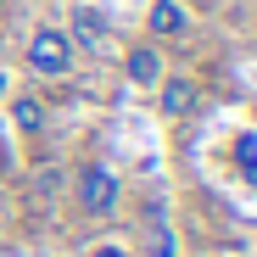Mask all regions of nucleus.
I'll list each match as a JSON object with an SVG mask.
<instances>
[{
    "mask_svg": "<svg viewBox=\"0 0 257 257\" xmlns=\"http://www.w3.org/2000/svg\"><path fill=\"white\" fill-rule=\"evenodd\" d=\"M67 185H73V207L84 212V218H112L117 201H123V179H117V168H106V162H84Z\"/></svg>",
    "mask_w": 257,
    "mask_h": 257,
    "instance_id": "nucleus-1",
    "label": "nucleus"
},
{
    "mask_svg": "<svg viewBox=\"0 0 257 257\" xmlns=\"http://www.w3.org/2000/svg\"><path fill=\"white\" fill-rule=\"evenodd\" d=\"M67 45L73 51H90V56H112V45H117V39H112V17L101 12V6H90V0H78V6L67 12Z\"/></svg>",
    "mask_w": 257,
    "mask_h": 257,
    "instance_id": "nucleus-2",
    "label": "nucleus"
},
{
    "mask_svg": "<svg viewBox=\"0 0 257 257\" xmlns=\"http://www.w3.org/2000/svg\"><path fill=\"white\" fill-rule=\"evenodd\" d=\"M73 45H67V34L56 28V23H45V28H34L28 34V73H39V78H67L73 73Z\"/></svg>",
    "mask_w": 257,
    "mask_h": 257,
    "instance_id": "nucleus-3",
    "label": "nucleus"
},
{
    "mask_svg": "<svg viewBox=\"0 0 257 257\" xmlns=\"http://www.w3.org/2000/svg\"><path fill=\"white\" fill-rule=\"evenodd\" d=\"M196 95H201V90H196L190 78H174V73L157 78V112H162V117H190V112H196Z\"/></svg>",
    "mask_w": 257,
    "mask_h": 257,
    "instance_id": "nucleus-4",
    "label": "nucleus"
},
{
    "mask_svg": "<svg viewBox=\"0 0 257 257\" xmlns=\"http://www.w3.org/2000/svg\"><path fill=\"white\" fill-rule=\"evenodd\" d=\"M146 28H151V39H185L190 34V12L179 6V0H151Z\"/></svg>",
    "mask_w": 257,
    "mask_h": 257,
    "instance_id": "nucleus-5",
    "label": "nucleus"
},
{
    "mask_svg": "<svg viewBox=\"0 0 257 257\" xmlns=\"http://www.w3.org/2000/svg\"><path fill=\"white\" fill-rule=\"evenodd\" d=\"M123 73L128 84H140V90H157V78H162V51H157V39H146V45H135L123 56Z\"/></svg>",
    "mask_w": 257,
    "mask_h": 257,
    "instance_id": "nucleus-6",
    "label": "nucleus"
},
{
    "mask_svg": "<svg viewBox=\"0 0 257 257\" xmlns=\"http://www.w3.org/2000/svg\"><path fill=\"white\" fill-rule=\"evenodd\" d=\"M12 123L23 128L28 140L45 135V123H51V117H45V101H39V95H17V101H12Z\"/></svg>",
    "mask_w": 257,
    "mask_h": 257,
    "instance_id": "nucleus-7",
    "label": "nucleus"
},
{
    "mask_svg": "<svg viewBox=\"0 0 257 257\" xmlns=\"http://www.w3.org/2000/svg\"><path fill=\"white\" fill-rule=\"evenodd\" d=\"M235 168H240V179H251V190H257V135L235 140Z\"/></svg>",
    "mask_w": 257,
    "mask_h": 257,
    "instance_id": "nucleus-8",
    "label": "nucleus"
},
{
    "mask_svg": "<svg viewBox=\"0 0 257 257\" xmlns=\"http://www.w3.org/2000/svg\"><path fill=\"white\" fill-rule=\"evenodd\" d=\"M62 185H67L62 168H39V174H34V196H39V201H56V196H62Z\"/></svg>",
    "mask_w": 257,
    "mask_h": 257,
    "instance_id": "nucleus-9",
    "label": "nucleus"
},
{
    "mask_svg": "<svg viewBox=\"0 0 257 257\" xmlns=\"http://www.w3.org/2000/svg\"><path fill=\"white\" fill-rule=\"evenodd\" d=\"M90 257H128V246H95Z\"/></svg>",
    "mask_w": 257,
    "mask_h": 257,
    "instance_id": "nucleus-10",
    "label": "nucleus"
},
{
    "mask_svg": "<svg viewBox=\"0 0 257 257\" xmlns=\"http://www.w3.org/2000/svg\"><path fill=\"white\" fill-rule=\"evenodd\" d=\"M0 12H6V0H0Z\"/></svg>",
    "mask_w": 257,
    "mask_h": 257,
    "instance_id": "nucleus-11",
    "label": "nucleus"
}]
</instances>
